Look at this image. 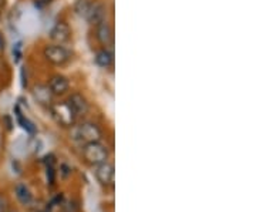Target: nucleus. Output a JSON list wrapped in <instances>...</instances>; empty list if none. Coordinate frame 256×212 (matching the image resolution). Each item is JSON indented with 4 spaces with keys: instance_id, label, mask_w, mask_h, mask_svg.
I'll list each match as a JSON object with an SVG mask.
<instances>
[{
    "instance_id": "f257e3e1",
    "label": "nucleus",
    "mask_w": 256,
    "mask_h": 212,
    "mask_svg": "<svg viewBox=\"0 0 256 212\" xmlns=\"http://www.w3.org/2000/svg\"><path fill=\"white\" fill-rule=\"evenodd\" d=\"M68 136L74 142L84 146V144L94 142V141H101L102 130L100 128L98 124H96L92 121H82V122H74L70 127Z\"/></svg>"
},
{
    "instance_id": "f03ea898",
    "label": "nucleus",
    "mask_w": 256,
    "mask_h": 212,
    "mask_svg": "<svg viewBox=\"0 0 256 212\" xmlns=\"http://www.w3.org/2000/svg\"><path fill=\"white\" fill-rule=\"evenodd\" d=\"M110 148L102 141H94L82 146V157L88 166H96L110 160Z\"/></svg>"
},
{
    "instance_id": "7ed1b4c3",
    "label": "nucleus",
    "mask_w": 256,
    "mask_h": 212,
    "mask_svg": "<svg viewBox=\"0 0 256 212\" xmlns=\"http://www.w3.org/2000/svg\"><path fill=\"white\" fill-rule=\"evenodd\" d=\"M50 110L53 112V117L56 121L62 126V127H72L76 120H77V116L74 112L73 107L70 106L68 102H53L50 106Z\"/></svg>"
},
{
    "instance_id": "20e7f679",
    "label": "nucleus",
    "mask_w": 256,
    "mask_h": 212,
    "mask_svg": "<svg viewBox=\"0 0 256 212\" xmlns=\"http://www.w3.org/2000/svg\"><path fill=\"white\" fill-rule=\"evenodd\" d=\"M92 168H94V176L100 182V185H102L104 188H112L114 186L116 170H114V164L110 160L102 162V164L92 166Z\"/></svg>"
},
{
    "instance_id": "39448f33",
    "label": "nucleus",
    "mask_w": 256,
    "mask_h": 212,
    "mask_svg": "<svg viewBox=\"0 0 256 212\" xmlns=\"http://www.w3.org/2000/svg\"><path fill=\"white\" fill-rule=\"evenodd\" d=\"M43 56L48 63L54 66H64L70 60V53L63 44H50L44 47Z\"/></svg>"
},
{
    "instance_id": "423d86ee",
    "label": "nucleus",
    "mask_w": 256,
    "mask_h": 212,
    "mask_svg": "<svg viewBox=\"0 0 256 212\" xmlns=\"http://www.w3.org/2000/svg\"><path fill=\"white\" fill-rule=\"evenodd\" d=\"M14 196H16V200L18 201V204L23 206V208H26V210H30V211H33V210H36V198H34V195L32 192V190L28 188V184H24V182H18V184L14 185Z\"/></svg>"
},
{
    "instance_id": "0eeeda50",
    "label": "nucleus",
    "mask_w": 256,
    "mask_h": 212,
    "mask_svg": "<svg viewBox=\"0 0 256 212\" xmlns=\"http://www.w3.org/2000/svg\"><path fill=\"white\" fill-rule=\"evenodd\" d=\"M72 37V30L70 26L66 22H57L53 28L50 30V38L56 44H64L66 42H68Z\"/></svg>"
},
{
    "instance_id": "6e6552de",
    "label": "nucleus",
    "mask_w": 256,
    "mask_h": 212,
    "mask_svg": "<svg viewBox=\"0 0 256 212\" xmlns=\"http://www.w3.org/2000/svg\"><path fill=\"white\" fill-rule=\"evenodd\" d=\"M96 37H97V40L104 47L112 44V42H114V30H112L111 24L107 20L96 24Z\"/></svg>"
},
{
    "instance_id": "1a4fd4ad",
    "label": "nucleus",
    "mask_w": 256,
    "mask_h": 212,
    "mask_svg": "<svg viewBox=\"0 0 256 212\" xmlns=\"http://www.w3.org/2000/svg\"><path fill=\"white\" fill-rule=\"evenodd\" d=\"M48 88L50 92H53V96H63L66 92H68L70 88V83H68V78L64 77L62 74H54L50 80H48Z\"/></svg>"
},
{
    "instance_id": "9d476101",
    "label": "nucleus",
    "mask_w": 256,
    "mask_h": 212,
    "mask_svg": "<svg viewBox=\"0 0 256 212\" xmlns=\"http://www.w3.org/2000/svg\"><path fill=\"white\" fill-rule=\"evenodd\" d=\"M67 102H70V106L73 107V110L77 117L86 116L88 112V110H90V106H88L87 98L82 94H80V92H73Z\"/></svg>"
},
{
    "instance_id": "9b49d317",
    "label": "nucleus",
    "mask_w": 256,
    "mask_h": 212,
    "mask_svg": "<svg viewBox=\"0 0 256 212\" xmlns=\"http://www.w3.org/2000/svg\"><path fill=\"white\" fill-rule=\"evenodd\" d=\"M86 20H88L92 24H98L101 22L107 20V8L101 2H92V9L88 12Z\"/></svg>"
},
{
    "instance_id": "f8f14e48",
    "label": "nucleus",
    "mask_w": 256,
    "mask_h": 212,
    "mask_svg": "<svg viewBox=\"0 0 256 212\" xmlns=\"http://www.w3.org/2000/svg\"><path fill=\"white\" fill-rule=\"evenodd\" d=\"M33 96L36 98L37 102H40L42 106H52L53 104V92H50L48 86L46 84H37L33 88Z\"/></svg>"
},
{
    "instance_id": "ddd939ff",
    "label": "nucleus",
    "mask_w": 256,
    "mask_h": 212,
    "mask_svg": "<svg viewBox=\"0 0 256 212\" xmlns=\"http://www.w3.org/2000/svg\"><path fill=\"white\" fill-rule=\"evenodd\" d=\"M96 63L100 66V67H110L114 63V56L111 53L108 48H101L96 53Z\"/></svg>"
},
{
    "instance_id": "4468645a",
    "label": "nucleus",
    "mask_w": 256,
    "mask_h": 212,
    "mask_svg": "<svg viewBox=\"0 0 256 212\" xmlns=\"http://www.w3.org/2000/svg\"><path fill=\"white\" fill-rule=\"evenodd\" d=\"M14 112H16V120H18V126L23 130H26L28 134H36V126L28 120V117L22 112V110H20L18 107L14 108Z\"/></svg>"
},
{
    "instance_id": "2eb2a0df",
    "label": "nucleus",
    "mask_w": 256,
    "mask_h": 212,
    "mask_svg": "<svg viewBox=\"0 0 256 212\" xmlns=\"http://www.w3.org/2000/svg\"><path fill=\"white\" fill-rule=\"evenodd\" d=\"M92 0H77L74 3V12L80 16V18H87L88 12L92 9Z\"/></svg>"
},
{
    "instance_id": "dca6fc26",
    "label": "nucleus",
    "mask_w": 256,
    "mask_h": 212,
    "mask_svg": "<svg viewBox=\"0 0 256 212\" xmlns=\"http://www.w3.org/2000/svg\"><path fill=\"white\" fill-rule=\"evenodd\" d=\"M46 166V180L48 186H54L56 180H57V171H56L54 164H48Z\"/></svg>"
},
{
    "instance_id": "f3484780",
    "label": "nucleus",
    "mask_w": 256,
    "mask_h": 212,
    "mask_svg": "<svg viewBox=\"0 0 256 212\" xmlns=\"http://www.w3.org/2000/svg\"><path fill=\"white\" fill-rule=\"evenodd\" d=\"M58 208L62 212H77L78 211V204L74 200H63V202L60 204Z\"/></svg>"
},
{
    "instance_id": "a211bd4d",
    "label": "nucleus",
    "mask_w": 256,
    "mask_h": 212,
    "mask_svg": "<svg viewBox=\"0 0 256 212\" xmlns=\"http://www.w3.org/2000/svg\"><path fill=\"white\" fill-rule=\"evenodd\" d=\"M58 174H60V178H62V180H67V178H70L72 174H73V168L70 166H67V164H60Z\"/></svg>"
},
{
    "instance_id": "6ab92c4d",
    "label": "nucleus",
    "mask_w": 256,
    "mask_h": 212,
    "mask_svg": "<svg viewBox=\"0 0 256 212\" xmlns=\"http://www.w3.org/2000/svg\"><path fill=\"white\" fill-rule=\"evenodd\" d=\"M8 210H9L8 198L3 194H0V212H8Z\"/></svg>"
},
{
    "instance_id": "aec40b11",
    "label": "nucleus",
    "mask_w": 256,
    "mask_h": 212,
    "mask_svg": "<svg viewBox=\"0 0 256 212\" xmlns=\"http://www.w3.org/2000/svg\"><path fill=\"white\" fill-rule=\"evenodd\" d=\"M38 3H42V4H47V3H50L52 0H37Z\"/></svg>"
},
{
    "instance_id": "412c9836",
    "label": "nucleus",
    "mask_w": 256,
    "mask_h": 212,
    "mask_svg": "<svg viewBox=\"0 0 256 212\" xmlns=\"http://www.w3.org/2000/svg\"><path fill=\"white\" fill-rule=\"evenodd\" d=\"M32 212H52V211H47V210H44V208H43V210H33Z\"/></svg>"
},
{
    "instance_id": "4be33fe9",
    "label": "nucleus",
    "mask_w": 256,
    "mask_h": 212,
    "mask_svg": "<svg viewBox=\"0 0 256 212\" xmlns=\"http://www.w3.org/2000/svg\"><path fill=\"white\" fill-rule=\"evenodd\" d=\"M8 212H18V210H16V208H10L9 206V210H8Z\"/></svg>"
},
{
    "instance_id": "5701e85b",
    "label": "nucleus",
    "mask_w": 256,
    "mask_h": 212,
    "mask_svg": "<svg viewBox=\"0 0 256 212\" xmlns=\"http://www.w3.org/2000/svg\"><path fill=\"white\" fill-rule=\"evenodd\" d=\"M2 8H4V0H0V10H2Z\"/></svg>"
},
{
    "instance_id": "b1692460",
    "label": "nucleus",
    "mask_w": 256,
    "mask_h": 212,
    "mask_svg": "<svg viewBox=\"0 0 256 212\" xmlns=\"http://www.w3.org/2000/svg\"><path fill=\"white\" fill-rule=\"evenodd\" d=\"M2 70H3V63L0 62V72H2Z\"/></svg>"
}]
</instances>
